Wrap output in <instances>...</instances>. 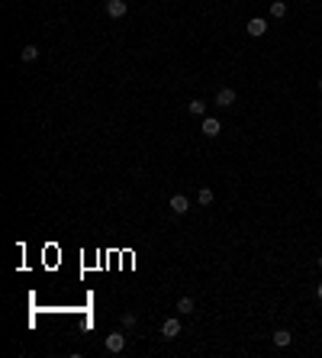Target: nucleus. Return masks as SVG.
<instances>
[{
  "label": "nucleus",
  "mask_w": 322,
  "mask_h": 358,
  "mask_svg": "<svg viewBox=\"0 0 322 358\" xmlns=\"http://www.w3.org/2000/svg\"><path fill=\"white\" fill-rule=\"evenodd\" d=\"M103 345H107L110 355H119V352L126 348V336H123V333H110L107 339H103Z\"/></svg>",
  "instance_id": "f257e3e1"
},
{
  "label": "nucleus",
  "mask_w": 322,
  "mask_h": 358,
  "mask_svg": "<svg viewBox=\"0 0 322 358\" xmlns=\"http://www.w3.org/2000/svg\"><path fill=\"white\" fill-rule=\"evenodd\" d=\"M126 13H129L126 0H107V16H110V20H123Z\"/></svg>",
  "instance_id": "f03ea898"
},
{
  "label": "nucleus",
  "mask_w": 322,
  "mask_h": 358,
  "mask_svg": "<svg viewBox=\"0 0 322 358\" xmlns=\"http://www.w3.org/2000/svg\"><path fill=\"white\" fill-rule=\"evenodd\" d=\"M200 133H203L206 139H216V136L222 133V123H219L216 116H203V126H200Z\"/></svg>",
  "instance_id": "7ed1b4c3"
},
{
  "label": "nucleus",
  "mask_w": 322,
  "mask_h": 358,
  "mask_svg": "<svg viewBox=\"0 0 322 358\" xmlns=\"http://www.w3.org/2000/svg\"><path fill=\"white\" fill-rule=\"evenodd\" d=\"M161 336L164 339H177L180 336V320L177 316H168V320L161 323Z\"/></svg>",
  "instance_id": "20e7f679"
},
{
  "label": "nucleus",
  "mask_w": 322,
  "mask_h": 358,
  "mask_svg": "<svg viewBox=\"0 0 322 358\" xmlns=\"http://www.w3.org/2000/svg\"><path fill=\"white\" fill-rule=\"evenodd\" d=\"M236 97H239V94L236 91H232V87H222V91H216V107H232V103H236Z\"/></svg>",
  "instance_id": "39448f33"
},
{
  "label": "nucleus",
  "mask_w": 322,
  "mask_h": 358,
  "mask_svg": "<svg viewBox=\"0 0 322 358\" xmlns=\"http://www.w3.org/2000/svg\"><path fill=\"white\" fill-rule=\"evenodd\" d=\"M187 210H190V200H187L184 194H174V197H171V213L180 216V213H187Z\"/></svg>",
  "instance_id": "423d86ee"
},
{
  "label": "nucleus",
  "mask_w": 322,
  "mask_h": 358,
  "mask_svg": "<svg viewBox=\"0 0 322 358\" xmlns=\"http://www.w3.org/2000/svg\"><path fill=\"white\" fill-rule=\"evenodd\" d=\"M245 29H248V36H264V32H267V20H261V16H255V20H248V26H245Z\"/></svg>",
  "instance_id": "0eeeda50"
},
{
  "label": "nucleus",
  "mask_w": 322,
  "mask_h": 358,
  "mask_svg": "<svg viewBox=\"0 0 322 358\" xmlns=\"http://www.w3.org/2000/svg\"><path fill=\"white\" fill-rule=\"evenodd\" d=\"M271 339H274V345H277V348H287V345L293 342V333H287V329H277Z\"/></svg>",
  "instance_id": "6e6552de"
},
{
  "label": "nucleus",
  "mask_w": 322,
  "mask_h": 358,
  "mask_svg": "<svg viewBox=\"0 0 322 358\" xmlns=\"http://www.w3.org/2000/svg\"><path fill=\"white\" fill-rule=\"evenodd\" d=\"M194 310H197L194 297H180V300H177V313H180V316H190Z\"/></svg>",
  "instance_id": "1a4fd4ad"
},
{
  "label": "nucleus",
  "mask_w": 322,
  "mask_h": 358,
  "mask_svg": "<svg viewBox=\"0 0 322 358\" xmlns=\"http://www.w3.org/2000/svg\"><path fill=\"white\" fill-rule=\"evenodd\" d=\"M39 58V46H23L20 49V62H36Z\"/></svg>",
  "instance_id": "9d476101"
},
{
  "label": "nucleus",
  "mask_w": 322,
  "mask_h": 358,
  "mask_svg": "<svg viewBox=\"0 0 322 358\" xmlns=\"http://www.w3.org/2000/svg\"><path fill=\"white\" fill-rule=\"evenodd\" d=\"M197 200H200V207H210L213 200H216V194H213L210 187H200V194H197Z\"/></svg>",
  "instance_id": "9b49d317"
},
{
  "label": "nucleus",
  "mask_w": 322,
  "mask_h": 358,
  "mask_svg": "<svg viewBox=\"0 0 322 358\" xmlns=\"http://www.w3.org/2000/svg\"><path fill=\"white\" fill-rule=\"evenodd\" d=\"M187 113H194V116H203V113H206V103L200 100V97L190 100V103H187Z\"/></svg>",
  "instance_id": "f8f14e48"
},
{
  "label": "nucleus",
  "mask_w": 322,
  "mask_h": 358,
  "mask_svg": "<svg viewBox=\"0 0 322 358\" xmlns=\"http://www.w3.org/2000/svg\"><path fill=\"white\" fill-rule=\"evenodd\" d=\"M271 16H274V20H284V16H287V4H284V0H274V4H271Z\"/></svg>",
  "instance_id": "ddd939ff"
},
{
  "label": "nucleus",
  "mask_w": 322,
  "mask_h": 358,
  "mask_svg": "<svg viewBox=\"0 0 322 358\" xmlns=\"http://www.w3.org/2000/svg\"><path fill=\"white\" fill-rule=\"evenodd\" d=\"M135 323H139L135 313H123V326H126V329H135Z\"/></svg>",
  "instance_id": "4468645a"
},
{
  "label": "nucleus",
  "mask_w": 322,
  "mask_h": 358,
  "mask_svg": "<svg viewBox=\"0 0 322 358\" xmlns=\"http://www.w3.org/2000/svg\"><path fill=\"white\" fill-rule=\"evenodd\" d=\"M316 297H319V300H322V284H319V287H316Z\"/></svg>",
  "instance_id": "2eb2a0df"
},
{
  "label": "nucleus",
  "mask_w": 322,
  "mask_h": 358,
  "mask_svg": "<svg viewBox=\"0 0 322 358\" xmlns=\"http://www.w3.org/2000/svg\"><path fill=\"white\" fill-rule=\"evenodd\" d=\"M319 91H322V77H319Z\"/></svg>",
  "instance_id": "dca6fc26"
},
{
  "label": "nucleus",
  "mask_w": 322,
  "mask_h": 358,
  "mask_svg": "<svg viewBox=\"0 0 322 358\" xmlns=\"http://www.w3.org/2000/svg\"><path fill=\"white\" fill-rule=\"evenodd\" d=\"M319 268H322V255H319Z\"/></svg>",
  "instance_id": "f3484780"
},
{
  "label": "nucleus",
  "mask_w": 322,
  "mask_h": 358,
  "mask_svg": "<svg viewBox=\"0 0 322 358\" xmlns=\"http://www.w3.org/2000/svg\"><path fill=\"white\" fill-rule=\"evenodd\" d=\"M303 4H306V0H303Z\"/></svg>",
  "instance_id": "a211bd4d"
}]
</instances>
